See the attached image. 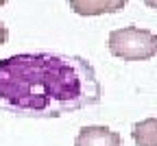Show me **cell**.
Wrapping results in <instances>:
<instances>
[{
    "mask_svg": "<svg viewBox=\"0 0 157 146\" xmlns=\"http://www.w3.org/2000/svg\"><path fill=\"white\" fill-rule=\"evenodd\" d=\"M144 5H146L148 9H153V11H157V0H144Z\"/></svg>",
    "mask_w": 157,
    "mask_h": 146,
    "instance_id": "cell-7",
    "label": "cell"
},
{
    "mask_svg": "<svg viewBox=\"0 0 157 146\" xmlns=\"http://www.w3.org/2000/svg\"><path fill=\"white\" fill-rule=\"evenodd\" d=\"M5 2H7V0H0V7H2V5H5Z\"/></svg>",
    "mask_w": 157,
    "mask_h": 146,
    "instance_id": "cell-8",
    "label": "cell"
},
{
    "mask_svg": "<svg viewBox=\"0 0 157 146\" xmlns=\"http://www.w3.org/2000/svg\"><path fill=\"white\" fill-rule=\"evenodd\" d=\"M7 37H9V31H7V26H5L2 22H0V44H5Z\"/></svg>",
    "mask_w": 157,
    "mask_h": 146,
    "instance_id": "cell-6",
    "label": "cell"
},
{
    "mask_svg": "<svg viewBox=\"0 0 157 146\" xmlns=\"http://www.w3.org/2000/svg\"><path fill=\"white\" fill-rule=\"evenodd\" d=\"M129 0H68L70 9L76 15H103V13H118L124 9Z\"/></svg>",
    "mask_w": 157,
    "mask_h": 146,
    "instance_id": "cell-4",
    "label": "cell"
},
{
    "mask_svg": "<svg viewBox=\"0 0 157 146\" xmlns=\"http://www.w3.org/2000/svg\"><path fill=\"white\" fill-rule=\"evenodd\" d=\"M74 146H122V137L109 127L101 124H90L78 131Z\"/></svg>",
    "mask_w": 157,
    "mask_h": 146,
    "instance_id": "cell-3",
    "label": "cell"
},
{
    "mask_svg": "<svg viewBox=\"0 0 157 146\" xmlns=\"http://www.w3.org/2000/svg\"><path fill=\"white\" fill-rule=\"evenodd\" d=\"M107 44L111 55L122 61H146L157 55V35L137 26L111 31Z\"/></svg>",
    "mask_w": 157,
    "mask_h": 146,
    "instance_id": "cell-2",
    "label": "cell"
},
{
    "mask_svg": "<svg viewBox=\"0 0 157 146\" xmlns=\"http://www.w3.org/2000/svg\"><path fill=\"white\" fill-rule=\"evenodd\" d=\"M101 100V83L83 57L22 52L0 61V109L20 118H59Z\"/></svg>",
    "mask_w": 157,
    "mask_h": 146,
    "instance_id": "cell-1",
    "label": "cell"
},
{
    "mask_svg": "<svg viewBox=\"0 0 157 146\" xmlns=\"http://www.w3.org/2000/svg\"><path fill=\"white\" fill-rule=\"evenodd\" d=\"M131 135L137 146H157V118H146L133 124Z\"/></svg>",
    "mask_w": 157,
    "mask_h": 146,
    "instance_id": "cell-5",
    "label": "cell"
}]
</instances>
